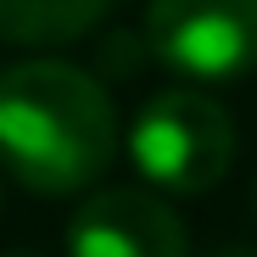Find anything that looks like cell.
Here are the masks:
<instances>
[{"instance_id": "1", "label": "cell", "mask_w": 257, "mask_h": 257, "mask_svg": "<svg viewBox=\"0 0 257 257\" xmlns=\"http://www.w3.org/2000/svg\"><path fill=\"white\" fill-rule=\"evenodd\" d=\"M117 157V112L95 73L39 56L0 73V162L34 196H73Z\"/></svg>"}, {"instance_id": "2", "label": "cell", "mask_w": 257, "mask_h": 257, "mask_svg": "<svg viewBox=\"0 0 257 257\" xmlns=\"http://www.w3.org/2000/svg\"><path fill=\"white\" fill-rule=\"evenodd\" d=\"M128 157L168 196L212 190L235 162V123L201 90H162L128 123Z\"/></svg>"}, {"instance_id": "3", "label": "cell", "mask_w": 257, "mask_h": 257, "mask_svg": "<svg viewBox=\"0 0 257 257\" xmlns=\"http://www.w3.org/2000/svg\"><path fill=\"white\" fill-rule=\"evenodd\" d=\"M146 51L201 84L240 78L257 67V0H151Z\"/></svg>"}, {"instance_id": "4", "label": "cell", "mask_w": 257, "mask_h": 257, "mask_svg": "<svg viewBox=\"0 0 257 257\" xmlns=\"http://www.w3.org/2000/svg\"><path fill=\"white\" fill-rule=\"evenodd\" d=\"M67 257H190V235L157 190L117 185L78 201L67 224Z\"/></svg>"}, {"instance_id": "5", "label": "cell", "mask_w": 257, "mask_h": 257, "mask_svg": "<svg viewBox=\"0 0 257 257\" xmlns=\"http://www.w3.org/2000/svg\"><path fill=\"white\" fill-rule=\"evenodd\" d=\"M117 0H0V45H67Z\"/></svg>"}, {"instance_id": "6", "label": "cell", "mask_w": 257, "mask_h": 257, "mask_svg": "<svg viewBox=\"0 0 257 257\" xmlns=\"http://www.w3.org/2000/svg\"><path fill=\"white\" fill-rule=\"evenodd\" d=\"M212 257H257V251H246V246H229V251H212Z\"/></svg>"}]
</instances>
